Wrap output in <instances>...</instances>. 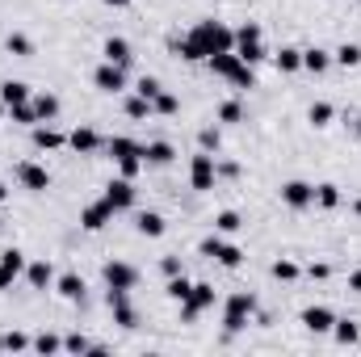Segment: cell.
I'll return each mask as SVG.
<instances>
[{
    "mask_svg": "<svg viewBox=\"0 0 361 357\" xmlns=\"http://www.w3.org/2000/svg\"><path fill=\"white\" fill-rule=\"evenodd\" d=\"M185 63H206L210 55H223V51H235V30L223 25V21H197L185 38L169 42Z\"/></svg>",
    "mask_w": 361,
    "mask_h": 357,
    "instance_id": "obj_1",
    "label": "cell"
},
{
    "mask_svg": "<svg viewBox=\"0 0 361 357\" xmlns=\"http://www.w3.org/2000/svg\"><path fill=\"white\" fill-rule=\"evenodd\" d=\"M206 68L214 72V76H223L227 85H235V89H257V72L235 55V51H223V55H210L206 59Z\"/></svg>",
    "mask_w": 361,
    "mask_h": 357,
    "instance_id": "obj_2",
    "label": "cell"
},
{
    "mask_svg": "<svg viewBox=\"0 0 361 357\" xmlns=\"http://www.w3.org/2000/svg\"><path fill=\"white\" fill-rule=\"evenodd\" d=\"M252 315H257V294H252V290L227 294V303H223V332H227V337L244 332V328L252 324Z\"/></svg>",
    "mask_w": 361,
    "mask_h": 357,
    "instance_id": "obj_3",
    "label": "cell"
},
{
    "mask_svg": "<svg viewBox=\"0 0 361 357\" xmlns=\"http://www.w3.org/2000/svg\"><path fill=\"white\" fill-rule=\"evenodd\" d=\"M197 253H202V257H210V261H219L223 269H240V265H244V248H240V244H227L219 231H214V236H206V240L197 244Z\"/></svg>",
    "mask_w": 361,
    "mask_h": 357,
    "instance_id": "obj_4",
    "label": "cell"
},
{
    "mask_svg": "<svg viewBox=\"0 0 361 357\" xmlns=\"http://www.w3.org/2000/svg\"><path fill=\"white\" fill-rule=\"evenodd\" d=\"M214 307V286L210 282H193V290H189V298H180V324H193L202 311H210Z\"/></svg>",
    "mask_w": 361,
    "mask_h": 357,
    "instance_id": "obj_5",
    "label": "cell"
},
{
    "mask_svg": "<svg viewBox=\"0 0 361 357\" xmlns=\"http://www.w3.org/2000/svg\"><path fill=\"white\" fill-rule=\"evenodd\" d=\"M105 307L114 311V324H118V328H126V332L139 328V311H135V303H130V290H105Z\"/></svg>",
    "mask_w": 361,
    "mask_h": 357,
    "instance_id": "obj_6",
    "label": "cell"
},
{
    "mask_svg": "<svg viewBox=\"0 0 361 357\" xmlns=\"http://www.w3.org/2000/svg\"><path fill=\"white\" fill-rule=\"evenodd\" d=\"M214 181H219L214 152H197V156L189 160V185H193L197 193H206V189H214Z\"/></svg>",
    "mask_w": 361,
    "mask_h": 357,
    "instance_id": "obj_7",
    "label": "cell"
},
{
    "mask_svg": "<svg viewBox=\"0 0 361 357\" xmlns=\"http://www.w3.org/2000/svg\"><path fill=\"white\" fill-rule=\"evenodd\" d=\"M101 277H105V290H135L139 286V269L130 261H105Z\"/></svg>",
    "mask_w": 361,
    "mask_h": 357,
    "instance_id": "obj_8",
    "label": "cell"
},
{
    "mask_svg": "<svg viewBox=\"0 0 361 357\" xmlns=\"http://www.w3.org/2000/svg\"><path fill=\"white\" fill-rule=\"evenodd\" d=\"M118 214L122 210H135V202H139V189H135V181H126V177H114L109 185H105V193H101Z\"/></svg>",
    "mask_w": 361,
    "mask_h": 357,
    "instance_id": "obj_9",
    "label": "cell"
},
{
    "mask_svg": "<svg viewBox=\"0 0 361 357\" xmlns=\"http://www.w3.org/2000/svg\"><path fill=\"white\" fill-rule=\"evenodd\" d=\"M298 324H302L311 337H328V332H332V324H336V311H332V307H324V303H315V307H307V311L298 315Z\"/></svg>",
    "mask_w": 361,
    "mask_h": 357,
    "instance_id": "obj_10",
    "label": "cell"
},
{
    "mask_svg": "<svg viewBox=\"0 0 361 357\" xmlns=\"http://www.w3.org/2000/svg\"><path fill=\"white\" fill-rule=\"evenodd\" d=\"M17 181H21V189H30V193H47V189H51V173H47V164H38V160H21V164H17Z\"/></svg>",
    "mask_w": 361,
    "mask_h": 357,
    "instance_id": "obj_11",
    "label": "cell"
},
{
    "mask_svg": "<svg viewBox=\"0 0 361 357\" xmlns=\"http://www.w3.org/2000/svg\"><path fill=\"white\" fill-rule=\"evenodd\" d=\"M92 85H97L101 92H109V97H118V92H126V68L101 59V68L92 72Z\"/></svg>",
    "mask_w": 361,
    "mask_h": 357,
    "instance_id": "obj_12",
    "label": "cell"
},
{
    "mask_svg": "<svg viewBox=\"0 0 361 357\" xmlns=\"http://www.w3.org/2000/svg\"><path fill=\"white\" fill-rule=\"evenodd\" d=\"M114 214H118V210H114L105 198H97V202H89V206L80 210V227H85V231H105V227L114 223Z\"/></svg>",
    "mask_w": 361,
    "mask_h": 357,
    "instance_id": "obj_13",
    "label": "cell"
},
{
    "mask_svg": "<svg viewBox=\"0 0 361 357\" xmlns=\"http://www.w3.org/2000/svg\"><path fill=\"white\" fill-rule=\"evenodd\" d=\"M281 202L290 210H307V206H315V185L311 181H286L281 185Z\"/></svg>",
    "mask_w": 361,
    "mask_h": 357,
    "instance_id": "obj_14",
    "label": "cell"
},
{
    "mask_svg": "<svg viewBox=\"0 0 361 357\" xmlns=\"http://www.w3.org/2000/svg\"><path fill=\"white\" fill-rule=\"evenodd\" d=\"M68 147H72V152H80V156H92V152H101V147H105V139H101V131H97V126H76V131H68Z\"/></svg>",
    "mask_w": 361,
    "mask_h": 357,
    "instance_id": "obj_15",
    "label": "cell"
},
{
    "mask_svg": "<svg viewBox=\"0 0 361 357\" xmlns=\"http://www.w3.org/2000/svg\"><path fill=\"white\" fill-rule=\"evenodd\" d=\"M30 139H34V147H38V152H59V147H68V135H63V131H55L51 122L30 126Z\"/></svg>",
    "mask_w": 361,
    "mask_h": 357,
    "instance_id": "obj_16",
    "label": "cell"
},
{
    "mask_svg": "<svg viewBox=\"0 0 361 357\" xmlns=\"http://www.w3.org/2000/svg\"><path fill=\"white\" fill-rule=\"evenodd\" d=\"M177 160V147L169 143V139H152V143H143V164L147 169H169Z\"/></svg>",
    "mask_w": 361,
    "mask_h": 357,
    "instance_id": "obj_17",
    "label": "cell"
},
{
    "mask_svg": "<svg viewBox=\"0 0 361 357\" xmlns=\"http://www.w3.org/2000/svg\"><path fill=\"white\" fill-rule=\"evenodd\" d=\"M101 55H105V63H118V68H130L135 63V51H130L126 38H105L101 42Z\"/></svg>",
    "mask_w": 361,
    "mask_h": 357,
    "instance_id": "obj_18",
    "label": "cell"
},
{
    "mask_svg": "<svg viewBox=\"0 0 361 357\" xmlns=\"http://www.w3.org/2000/svg\"><path fill=\"white\" fill-rule=\"evenodd\" d=\"M85 290H89V286H85L80 273H59V277H55V294L68 298V303H85Z\"/></svg>",
    "mask_w": 361,
    "mask_h": 357,
    "instance_id": "obj_19",
    "label": "cell"
},
{
    "mask_svg": "<svg viewBox=\"0 0 361 357\" xmlns=\"http://www.w3.org/2000/svg\"><path fill=\"white\" fill-rule=\"evenodd\" d=\"M105 152L114 156V164H122V160L143 156V143H135V139H126V135H114V139H105Z\"/></svg>",
    "mask_w": 361,
    "mask_h": 357,
    "instance_id": "obj_20",
    "label": "cell"
},
{
    "mask_svg": "<svg viewBox=\"0 0 361 357\" xmlns=\"http://www.w3.org/2000/svg\"><path fill=\"white\" fill-rule=\"evenodd\" d=\"M135 231H139V236H147V240H160V236L169 231V219H164L160 210H143V214L135 219Z\"/></svg>",
    "mask_w": 361,
    "mask_h": 357,
    "instance_id": "obj_21",
    "label": "cell"
},
{
    "mask_svg": "<svg viewBox=\"0 0 361 357\" xmlns=\"http://www.w3.org/2000/svg\"><path fill=\"white\" fill-rule=\"evenodd\" d=\"M55 277H59V273H55L51 261H30V265H25V282H30L34 290H51Z\"/></svg>",
    "mask_w": 361,
    "mask_h": 357,
    "instance_id": "obj_22",
    "label": "cell"
},
{
    "mask_svg": "<svg viewBox=\"0 0 361 357\" xmlns=\"http://www.w3.org/2000/svg\"><path fill=\"white\" fill-rule=\"evenodd\" d=\"M30 105H34L38 122H55V118H59V97H55V92H34Z\"/></svg>",
    "mask_w": 361,
    "mask_h": 357,
    "instance_id": "obj_23",
    "label": "cell"
},
{
    "mask_svg": "<svg viewBox=\"0 0 361 357\" xmlns=\"http://www.w3.org/2000/svg\"><path fill=\"white\" fill-rule=\"evenodd\" d=\"M332 68V51H324V47H311V51H302V72H315V76H324Z\"/></svg>",
    "mask_w": 361,
    "mask_h": 357,
    "instance_id": "obj_24",
    "label": "cell"
},
{
    "mask_svg": "<svg viewBox=\"0 0 361 357\" xmlns=\"http://www.w3.org/2000/svg\"><path fill=\"white\" fill-rule=\"evenodd\" d=\"M332 118H336V105H332V101H311V109H307V122H311L315 131L332 126Z\"/></svg>",
    "mask_w": 361,
    "mask_h": 357,
    "instance_id": "obj_25",
    "label": "cell"
},
{
    "mask_svg": "<svg viewBox=\"0 0 361 357\" xmlns=\"http://www.w3.org/2000/svg\"><path fill=\"white\" fill-rule=\"evenodd\" d=\"M30 97H34V89H30L25 80H4V85H0V101H4V105H21V101H30Z\"/></svg>",
    "mask_w": 361,
    "mask_h": 357,
    "instance_id": "obj_26",
    "label": "cell"
},
{
    "mask_svg": "<svg viewBox=\"0 0 361 357\" xmlns=\"http://www.w3.org/2000/svg\"><path fill=\"white\" fill-rule=\"evenodd\" d=\"M235 55H240L248 68H257V63H265V59H269V51H265V38H261V42H235Z\"/></svg>",
    "mask_w": 361,
    "mask_h": 357,
    "instance_id": "obj_27",
    "label": "cell"
},
{
    "mask_svg": "<svg viewBox=\"0 0 361 357\" xmlns=\"http://www.w3.org/2000/svg\"><path fill=\"white\" fill-rule=\"evenodd\" d=\"M273 63H277V72H286V76H290V72H302V51H298V47H281V51L273 55Z\"/></svg>",
    "mask_w": 361,
    "mask_h": 357,
    "instance_id": "obj_28",
    "label": "cell"
},
{
    "mask_svg": "<svg viewBox=\"0 0 361 357\" xmlns=\"http://www.w3.org/2000/svg\"><path fill=\"white\" fill-rule=\"evenodd\" d=\"M345 202V193H341V185H332V181H324V185H315V206H324V210H336Z\"/></svg>",
    "mask_w": 361,
    "mask_h": 357,
    "instance_id": "obj_29",
    "label": "cell"
},
{
    "mask_svg": "<svg viewBox=\"0 0 361 357\" xmlns=\"http://www.w3.org/2000/svg\"><path fill=\"white\" fill-rule=\"evenodd\" d=\"M332 63H341V68H361V47L357 42H341V47L332 51Z\"/></svg>",
    "mask_w": 361,
    "mask_h": 357,
    "instance_id": "obj_30",
    "label": "cell"
},
{
    "mask_svg": "<svg viewBox=\"0 0 361 357\" xmlns=\"http://www.w3.org/2000/svg\"><path fill=\"white\" fill-rule=\"evenodd\" d=\"M240 227H244L240 210H219V214H214V231H219V236H235Z\"/></svg>",
    "mask_w": 361,
    "mask_h": 357,
    "instance_id": "obj_31",
    "label": "cell"
},
{
    "mask_svg": "<svg viewBox=\"0 0 361 357\" xmlns=\"http://www.w3.org/2000/svg\"><path fill=\"white\" fill-rule=\"evenodd\" d=\"M332 337H336V345H357L361 328L353 324V320H336V324H332Z\"/></svg>",
    "mask_w": 361,
    "mask_h": 357,
    "instance_id": "obj_32",
    "label": "cell"
},
{
    "mask_svg": "<svg viewBox=\"0 0 361 357\" xmlns=\"http://www.w3.org/2000/svg\"><path fill=\"white\" fill-rule=\"evenodd\" d=\"M180 109V101H177V92H160V97H152V114H160V118H173Z\"/></svg>",
    "mask_w": 361,
    "mask_h": 357,
    "instance_id": "obj_33",
    "label": "cell"
},
{
    "mask_svg": "<svg viewBox=\"0 0 361 357\" xmlns=\"http://www.w3.org/2000/svg\"><path fill=\"white\" fill-rule=\"evenodd\" d=\"M4 51L17 55V59H30V55H34V42H30L25 34H8V38H4Z\"/></svg>",
    "mask_w": 361,
    "mask_h": 357,
    "instance_id": "obj_34",
    "label": "cell"
},
{
    "mask_svg": "<svg viewBox=\"0 0 361 357\" xmlns=\"http://www.w3.org/2000/svg\"><path fill=\"white\" fill-rule=\"evenodd\" d=\"M8 122H17V126H38V114H34L30 101H21V105H8Z\"/></svg>",
    "mask_w": 361,
    "mask_h": 357,
    "instance_id": "obj_35",
    "label": "cell"
},
{
    "mask_svg": "<svg viewBox=\"0 0 361 357\" xmlns=\"http://www.w3.org/2000/svg\"><path fill=\"white\" fill-rule=\"evenodd\" d=\"M189 290H193V282H189L185 273H177V277H169V282H164V294H169L173 303H180V298H189Z\"/></svg>",
    "mask_w": 361,
    "mask_h": 357,
    "instance_id": "obj_36",
    "label": "cell"
},
{
    "mask_svg": "<svg viewBox=\"0 0 361 357\" xmlns=\"http://www.w3.org/2000/svg\"><path fill=\"white\" fill-rule=\"evenodd\" d=\"M30 349H34V353H42V357H51V353H59V349H63V341H59L55 332H42V337H34V341H30Z\"/></svg>",
    "mask_w": 361,
    "mask_h": 357,
    "instance_id": "obj_37",
    "label": "cell"
},
{
    "mask_svg": "<svg viewBox=\"0 0 361 357\" xmlns=\"http://www.w3.org/2000/svg\"><path fill=\"white\" fill-rule=\"evenodd\" d=\"M126 118H135V122H143V118H152V101L147 97H126Z\"/></svg>",
    "mask_w": 361,
    "mask_h": 357,
    "instance_id": "obj_38",
    "label": "cell"
},
{
    "mask_svg": "<svg viewBox=\"0 0 361 357\" xmlns=\"http://www.w3.org/2000/svg\"><path fill=\"white\" fill-rule=\"evenodd\" d=\"M0 265H4V269H13V273L21 277L30 261H25V253H21V248H4V253H0Z\"/></svg>",
    "mask_w": 361,
    "mask_h": 357,
    "instance_id": "obj_39",
    "label": "cell"
},
{
    "mask_svg": "<svg viewBox=\"0 0 361 357\" xmlns=\"http://www.w3.org/2000/svg\"><path fill=\"white\" fill-rule=\"evenodd\" d=\"M269 273H273V277H277V282H294V277H298L302 269L294 265L290 257H281V261H273V265H269Z\"/></svg>",
    "mask_w": 361,
    "mask_h": 357,
    "instance_id": "obj_40",
    "label": "cell"
},
{
    "mask_svg": "<svg viewBox=\"0 0 361 357\" xmlns=\"http://www.w3.org/2000/svg\"><path fill=\"white\" fill-rule=\"evenodd\" d=\"M197 147H202V152H219V147H223V135H219V126H206V131H197Z\"/></svg>",
    "mask_w": 361,
    "mask_h": 357,
    "instance_id": "obj_41",
    "label": "cell"
},
{
    "mask_svg": "<svg viewBox=\"0 0 361 357\" xmlns=\"http://www.w3.org/2000/svg\"><path fill=\"white\" fill-rule=\"evenodd\" d=\"M92 345H97V341L80 337V332H68V337H63V349H68V353H92Z\"/></svg>",
    "mask_w": 361,
    "mask_h": 357,
    "instance_id": "obj_42",
    "label": "cell"
},
{
    "mask_svg": "<svg viewBox=\"0 0 361 357\" xmlns=\"http://www.w3.org/2000/svg\"><path fill=\"white\" fill-rule=\"evenodd\" d=\"M219 122H244V105L231 97V101H223L219 105Z\"/></svg>",
    "mask_w": 361,
    "mask_h": 357,
    "instance_id": "obj_43",
    "label": "cell"
},
{
    "mask_svg": "<svg viewBox=\"0 0 361 357\" xmlns=\"http://www.w3.org/2000/svg\"><path fill=\"white\" fill-rule=\"evenodd\" d=\"M265 38V30L257 25V21H244L240 30H235V42H261Z\"/></svg>",
    "mask_w": 361,
    "mask_h": 357,
    "instance_id": "obj_44",
    "label": "cell"
},
{
    "mask_svg": "<svg viewBox=\"0 0 361 357\" xmlns=\"http://www.w3.org/2000/svg\"><path fill=\"white\" fill-rule=\"evenodd\" d=\"M135 92H139V97H147V101H152V97H160V92H164V85H160V80H156V76H143V80H139V85H135Z\"/></svg>",
    "mask_w": 361,
    "mask_h": 357,
    "instance_id": "obj_45",
    "label": "cell"
},
{
    "mask_svg": "<svg viewBox=\"0 0 361 357\" xmlns=\"http://www.w3.org/2000/svg\"><path fill=\"white\" fill-rule=\"evenodd\" d=\"M4 349H8V353L30 349V337H25V332H4Z\"/></svg>",
    "mask_w": 361,
    "mask_h": 357,
    "instance_id": "obj_46",
    "label": "cell"
},
{
    "mask_svg": "<svg viewBox=\"0 0 361 357\" xmlns=\"http://www.w3.org/2000/svg\"><path fill=\"white\" fill-rule=\"evenodd\" d=\"M160 269H164V277H177V273H185V269H180V257H164V261H160Z\"/></svg>",
    "mask_w": 361,
    "mask_h": 357,
    "instance_id": "obj_47",
    "label": "cell"
},
{
    "mask_svg": "<svg viewBox=\"0 0 361 357\" xmlns=\"http://www.w3.org/2000/svg\"><path fill=\"white\" fill-rule=\"evenodd\" d=\"M328 273H332V269L324 265V261H319V265H307V277H311V282H324Z\"/></svg>",
    "mask_w": 361,
    "mask_h": 357,
    "instance_id": "obj_48",
    "label": "cell"
},
{
    "mask_svg": "<svg viewBox=\"0 0 361 357\" xmlns=\"http://www.w3.org/2000/svg\"><path fill=\"white\" fill-rule=\"evenodd\" d=\"M214 169H219V177H240V164H231V160H214Z\"/></svg>",
    "mask_w": 361,
    "mask_h": 357,
    "instance_id": "obj_49",
    "label": "cell"
},
{
    "mask_svg": "<svg viewBox=\"0 0 361 357\" xmlns=\"http://www.w3.org/2000/svg\"><path fill=\"white\" fill-rule=\"evenodd\" d=\"M13 282H17V273H13V269H4V265H0V290H13Z\"/></svg>",
    "mask_w": 361,
    "mask_h": 357,
    "instance_id": "obj_50",
    "label": "cell"
},
{
    "mask_svg": "<svg viewBox=\"0 0 361 357\" xmlns=\"http://www.w3.org/2000/svg\"><path fill=\"white\" fill-rule=\"evenodd\" d=\"M349 290H353V294H361V269H353V273H349Z\"/></svg>",
    "mask_w": 361,
    "mask_h": 357,
    "instance_id": "obj_51",
    "label": "cell"
},
{
    "mask_svg": "<svg viewBox=\"0 0 361 357\" xmlns=\"http://www.w3.org/2000/svg\"><path fill=\"white\" fill-rule=\"evenodd\" d=\"M101 4H109V8H130V0H101Z\"/></svg>",
    "mask_w": 361,
    "mask_h": 357,
    "instance_id": "obj_52",
    "label": "cell"
},
{
    "mask_svg": "<svg viewBox=\"0 0 361 357\" xmlns=\"http://www.w3.org/2000/svg\"><path fill=\"white\" fill-rule=\"evenodd\" d=\"M4 202H8V185L0 181V206H4Z\"/></svg>",
    "mask_w": 361,
    "mask_h": 357,
    "instance_id": "obj_53",
    "label": "cell"
},
{
    "mask_svg": "<svg viewBox=\"0 0 361 357\" xmlns=\"http://www.w3.org/2000/svg\"><path fill=\"white\" fill-rule=\"evenodd\" d=\"M353 139H361V118H353Z\"/></svg>",
    "mask_w": 361,
    "mask_h": 357,
    "instance_id": "obj_54",
    "label": "cell"
},
{
    "mask_svg": "<svg viewBox=\"0 0 361 357\" xmlns=\"http://www.w3.org/2000/svg\"><path fill=\"white\" fill-rule=\"evenodd\" d=\"M0 118H8V105H4V101H0Z\"/></svg>",
    "mask_w": 361,
    "mask_h": 357,
    "instance_id": "obj_55",
    "label": "cell"
},
{
    "mask_svg": "<svg viewBox=\"0 0 361 357\" xmlns=\"http://www.w3.org/2000/svg\"><path fill=\"white\" fill-rule=\"evenodd\" d=\"M353 214H361V198H357V202H353Z\"/></svg>",
    "mask_w": 361,
    "mask_h": 357,
    "instance_id": "obj_56",
    "label": "cell"
},
{
    "mask_svg": "<svg viewBox=\"0 0 361 357\" xmlns=\"http://www.w3.org/2000/svg\"><path fill=\"white\" fill-rule=\"evenodd\" d=\"M0 353H4V332H0Z\"/></svg>",
    "mask_w": 361,
    "mask_h": 357,
    "instance_id": "obj_57",
    "label": "cell"
}]
</instances>
